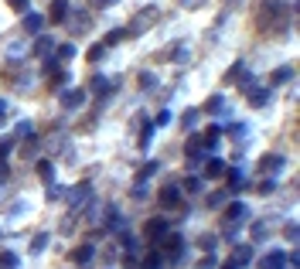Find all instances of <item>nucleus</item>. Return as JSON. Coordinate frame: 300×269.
<instances>
[{
	"label": "nucleus",
	"instance_id": "f257e3e1",
	"mask_svg": "<svg viewBox=\"0 0 300 269\" xmlns=\"http://www.w3.org/2000/svg\"><path fill=\"white\" fill-rule=\"evenodd\" d=\"M160 242H164V245H160V259L177 263V259L184 256V239H181V235H164Z\"/></svg>",
	"mask_w": 300,
	"mask_h": 269
},
{
	"label": "nucleus",
	"instance_id": "f03ea898",
	"mask_svg": "<svg viewBox=\"0 0 300 269\" xmlns=\"http://www.w3.org/2000/svg\"><path fill=\"white\" fill-rule=\"evenodd\" d=\"M157 17H160V10H157V7H144V10H140V14L133 17V27H130L126 34H137V31H147V27H150V21H157Z\"/></svg>",
	"mask_w": 300,
	"mask_h": 269
},
{
	"label": "nucleus",
	"instance_id": "7ed1b4c3",
	"mask_svg": "<svg viewBox=\"0 0 300 269\" xmlns=\"http://www.w3.org/2000/svg\"><path fill=\"white\" fill-rule=\"evenodd\" d=\"M249 259H252V245H239V249L232 252V259H228L225 266H232V269H242L246 263H249Z\"/></svg>",
	"mask_w": 300,
	"mask_h": 269
},
{
	"label": "nucleus",
	"instance_id": "20e7f679",
	"mask_svg": "<svg viewBox=\"0 0 300 269\" xmlns=\"http://www.w3.org/2000/svg\"><path fill=\"white\" fill-rule=\"evenodd\" d=\"M164 232H167V218H150V221H147V228H144V235H147L150 242H157V239H160Z\"/></svg>",
	"mask_w": 300,
	"mask_h": 269
},
{
	"label": "nucleus",
	"instance_id": "39448f33",
	"mask_svg": "<svg viewBox=\"0 0 300 269\" xmlns=\"http://www.w3.org/2000/svg\"><path fill=\"white\" fill-rule=\"evenodd\" d=\"M21 24H24V31H27V34H41L45 17H41V14H24V21H21Z\"/></svg>",
	"mask_w": 300,
	"mask_h": 269
},
{
	"label": "nucleus",
	"instance_id": "423d86ee",
	"mask_svg": "<svg viewBox=\"0 0 300 269\" xmlns=\"http://www.w3.org/2000/svg\"><path fill=\"white\" fill-rule=\"evenodd\" d=\"M48 17H51L55 24H62V21L69 17V0H55V3H51V10H48Z\"/></svg>",
	"mask_w": 300,
	"mask_h": 269
},
{
	"label": "nucleus",
	"instance_id": "0eeeda50",
	"mask_svg": "<svg viewBox=\"0 0 300 269\" xmlns=\"http://www.w3.org/2000/svg\"><path fill=\"white\" fill-rule=\"evenodd\" d=\"M287 266V256L283 252H270V256H263V263H259V269H283Z\"/></svg>",
	"mask_w": 300,
	"mask_h": 269
},
{
	"label": "nucleus",
	"instance_id": "6e6552de",
	"mask_svg": "<svg viewBox=\"0 0 300 269\" xmlns=\"http://www.w3.org/2000/svg\"><path fill=\"white\" fill-rule=\"evenodd\" d=\"M92 256H96V249H92V245L85 242V245H78V249L72 252V263H75V266H85V263H89Z\"/></svg>",
	"mask_w": 300,
	"mask_h": 269
},
{
	"label": "nucleus",
	"instance_id": "1a4fd4ad",
	"mask_svg": "<svg viewBox=\"0 0 300 269\" xmlns=\"http://www.w3.org/2000/svg\"><path fill=\"white\" fill-rule=\"evenodd\" d=\"M225 174V160H219V157H208V164H205V177H222Z\"/></svg>",
	"mask_w": 300,
	"mask_h": 269
},
{
	"label": "nucleus",
	"instance_id": "9d476101",
	"mask_svg": "<svg viewBox=\"0 0 300 269\" xmlns=\"http://www.w3.org/2000/svg\"><path fill=\"white\" fill-rule=\"evenodd\" d=\"M225 218H228V221H242V218H246V204L232 201L228 208H225Z\"/></svg>",
	"mask_w": 300,
	"mask_h": 269
},
{
	"label": "nucleus",
	"instance_id": "9b49d317",
	"mask_svg": "<svg viewBox=\"0 0 300 269\" xmlns=\"http://www.w3.org/2000/svg\"><path fill=\"white\" fill-rule=\"evenodd\" d=\"M263 171H270V174H273V171H283V157H280V153H266V157H263Z\"/></svg>",
	"mask_w": 300,
	"mask_h": 269
},
{
	"label": "nucleus",
	"instance_id": "f8f14e48",
	"mask_svg": "<svg viewBox=\"0 0 300 269\" xmlns=\"http://www.w3.org/2000/svg\"><path fill=\"white\" fill-rule=\"evenodd\" d=\"M160 201H164V204H177V201H181V191H177V184H167V188L160 191Z\"/></svg>",
	"mask_w": 300,
	"mask_h": 269
},
{
	"label": "nucleus",
	"instance_id": "ddd939ff",
	"mask_svg": "<svg viewBox=\"0 0 300 269\" xmlns=\"http://www.w3.org/2000/svg\"><path fill=\"white\" fill-rule=\"evenodd\" d=\"M109 89H113V82H109L106 75H96V78H92V92H96V96H106Z\"/></svg>",
	"mask_w": 300,
	"mask_h": 269
},
{
	"label": "nucleus",
	"instance_id": "4468645a",
	"mask_svg": "<svg viewBox=\"0 0 300 269\" xmlns=\"http://www.w3.org/2000/svg\"><path fill=\"white\" fill-rule=\"evenodd\" d=\"M246 96H249V102H252V106H266V99H270V89H249Z\"/></svg>",
	"mask_w": 300,
	"mask_h": 269
},
{
	"label": "nucleus",
	"instance_id": "2eb2a0df",
	"mask_svg": "<svg viewBox=\"0 0 300 269\" xmlns=\"http://www.w3.org/2000/svg\"><path fill=\"white\" fill-rule=\"evenodd\" d=\"M290 75H294V68L283 65V68H276V72L270 75V82H273V85H283V82H290Z\"/></svg>",
	"mask_w": 300,
	"mask_h": 269
},
{
	"label": "nucleus",
	"instance_id": "dca6fc26",
	"mask_svg": "<svg viewBox=\"0 0 300 269\" xmlns=\"http://www.w3.org/2000/svg\"><path fill=\"white\" fill-rule=\"evenodd\" d=\"M51 45H55L51 38H45V34H38V45H34V55H41V58H45V55L51 51Z\"/></svg>",
	"mask_w": 300,
	"mask_h": 269
},
{
	"label": "nucleus",
	"instance_id": "f3484780",
	"mask_svg": "<svg viewBox=\"0 0 300 269\" xmlns=\"http://www.w3.org/2000/svg\"><path fill=\"white\" fill-rule=\"evenodd\" d=\"M38 174H41V181H48V184H51V177H55V167H51V160H41V164H38Z\"/></svg>",
	"mask_w": 300,
	"mask_h": 269
},
{
	"label": "nucleus",
	"instance_id": "a211bd4d",
	"mask_svg": "<svg viewBox=\"0 0 300 269\" xmlns=\"http://www.w3.org/2000/svg\"><path fill=\"white\" fill-rule=\"evenodd\" d=\"M82 99H85V89H75V92H65V106H69V109H72V106H78Z\"/></svg>",
	"mask_w": 300,
	"mask_h": 269
},
{
	"label": "nucleus",
	"instance_id": "6ab92c4d",
	"mask_svg": "<svg viewBox=\"0 0 300 269\" xmlns=\"http://www.w3.org/2000/svg\"><path fill=\"white\" fill-rule=\"evenodd\" d=\"M0 269H17V256L14 252H0Z\"/></svg>",
	"mask_w": 300,
	"mask_h": 269
},
{
	"label": "nucleus",
	"instance_id": "aec40b11",
	"mask_svg": "<svg viewBox=\"0 0 300 269\" xmlns=\"http://www.w3.org/2000/svg\"><path fill=\"white\" fill-rule=\"evenodd\" d=\"M228 184L232 191H242V171H228Z\"/></svg>",
	"mask_w": 300,
	"mask_h": 269
},
{
	"label": "nucleus",
	"instance_id": "412c9836",
	"mask_svg": "<svg viewBox=\"0 0 300 269\" xmlns=\"http://www.w3.org/2000/svg\"><path fill=\"white\" fill-rule=\"evenodd\" d=\"M7 7H10V10H17V14H27L31 0H7Z\"/></svg>",
	"mask_w": 300,
	"mask_h": 269
},
{
	"label": "nucleus",
	"instance_id": "4be33fe9",
	"mask_svg": "<svg viewBox=\"0 0 300 269\" xmlns=\"http://www.w3.org/2000/svg\"><path fill=\"white\" fill-rule=\"evenodd\" d=\"M75 31H89L92 24H89V14H75V24H72Z\"/></svg>",
	"mask_w": 300,
	"mask_h": 269
},
{
	"label": "nucleus",
	"instance_id": "5701e85b",
	"mask_svg": "<svg viewBox=\"0 0 300 269\" xmlns=\"http://www.w3.org/2000/svg\"><path fill=\"white\" fill-rule=\"evenodd\" d=\"M225 109V99L222 96H212V99H208V113H222Z\"/></svg>",
	"mask_w": 300,
	"mask_h": 269
},
{
	"label": "nucleus",
	"instance_id": "b1692460",
	"mask_svg": "<svg viewBox=\"0 0 300 269\" xmlns=\"http://www.w3.org/2000/svg\"><path fill=\"white\" fill-rule=\"evenodd\" d=\"M58 58H62V62H72L75 58V45H62V48H58Z\"/></svg>",
	"mask_w": 300,
	"mask_h": 269
},
{
	"label": "nucleus",
	"instance_id": "393cba45",
	"mask_svg": "<svg viewBox=\"0 0 300 269\" xmlns=\"http://www.w3.org/2000/svg\"><path fill=\"white\" fill-rule=\"evenodd\" d=\"M123 38H126V31H123V27H120V31H109V34H106V41H102V45H116V41H123Z\"/></svg>",
	"mask_w": 300,
	"mask_h": 269
},
{
	"label": "nucleus",
	"instance_id": "a878e982",
	"mask_svg": "<svg viewBox=\"0 0 300 269\" xmlns=\"http://www.w3.org/2000/svg\"><path fill=\"white\" fill-rule=\"evenodd\" d=\"M184 191L198 195V191H201V177H188V181H184Z\"/></svg>",
	"mask_w": 300,
	"mask_h": 269
},
{
	"label": "nucleus",
	"instance_id": "bb28decb",
	"mask_svg": "<svg viewBox=\"0 0 300 269\" xmlns=\"http://www.w3.org/2000/svg\"><path fill=\"white\" fill-rule=\"evenodd\" d=\"M160 263H164V259H160V252H150L147 263H144V269H160Z\"/></svg>",
	"mask_w": 300,
	"mask_h": 269
},
{
	"label": "nucleus",
	"instance_id": "cd10ccee",
	"mask_svg": "<svg viewBox=\"0 0 300 269\" xmlns=\"http://www.w3.org/2000/svg\"><path fill=\"white\" fill-rule=\"evenodd\" d=\"M102 51H106V45H96V48H89V62H99V58H102Z\"/></svg>",
	"mask_w": 300,
	"mask_h": 269
},
{
	"label": "nucleus",
	"instance_id": "c85d7f7f",
	"mask_svg": "<svg viewBox=\"0 0 300 269\" xmlns=\"http://www.w3.org/2000/svg\"><path fill=\"white\" fill-rule=\"evenodd\" d=\"M10 147H14V140H10V136H7V140H0V160L10 153Z\"/></svg>",
	"mask_w": 300,
	"mask_h": 269
},
{
	"label": "nucleus",
	"instance_id": "c756f323",
	"mask_svg": "<svg viewBox=\"0 0 300 269\" xmlns=\"http://www.w3.org/2000/svg\"><path fill=\"white\" fill-rule=\"evenodd\" d=\"M17 136H34V126H31V123H21V126H17Z\"/></svg>",
	"mask_w": 300,
	"mask_h": 269
},
{
	"label": "nucleus",
	"instance_id": "7c9ffc66",
	"mask_svg": "<svg viewBox=\"0 0 300 269\" xmlns=\"http://www.w3.org/2000/svg\"><path fill=\"white\" fill-rule=\"evenodd\" d=\"M45 242H48V235H38V239H34V245H31V252H41V249H45Z\"/></svg>",
	"mask_w": 300,
	"mask_h": 269
},
{
	"label": "nucleus",
	"instance_id": "2f4dec72",
	"mask_svg": "<svg viewBox=\"0 0 300 269\" xmlns=\"http://www.w3.org/2000/svg\"><path fill=\"white\" fill-rule=\"evenodd\" d=\"M140 85H144V89H153V75H150V72L140 75Z\"/></svg>",
	"mask_w": 300,
	"mask_h": 269
},
{
	"label": "nucleus",
	"instance_id": "473e14b6",
	"mask_svg": "<svg viewBox=\"0 0 300 269\" xmlns=\"http://www.w3.org/2000/svg\"><path fill=\"white\" fill-rule=\"evenodd\" d=\"M89 3H92V7H96V10H102V7H113V3H116V0H89Z\"/></svg>",
	"mask_w": 300,
	"mask_h": 269
},
{
	"label": "nucleus",
	"instance_id": "72a5a7b5",
	"mask_svg": "<svg viewBox=\"0 0 300 269\" xmlns=\"http://www.w3.org/2000/svg\"><path fill=\"white\" fill-rule=\"evenodd\" d=\"M3 109H7V102H3V99H0V113H3Z\"/></svg>",
	"mask_w": 300,
	"mask_h": 269
}]
</instances>
